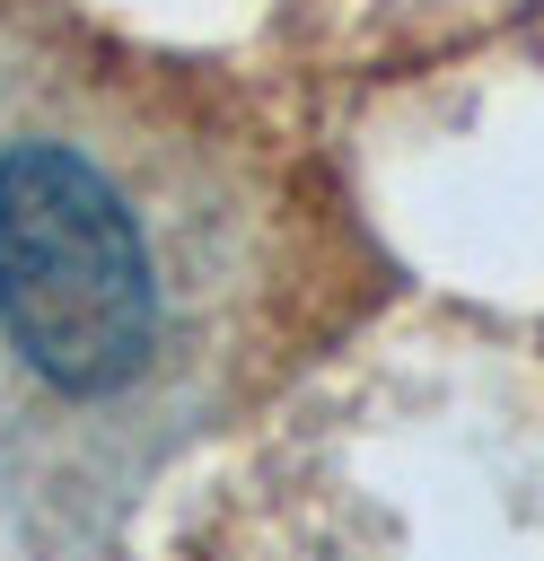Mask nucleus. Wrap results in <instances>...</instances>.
Here are the masks:
<instances>
[{"label":"nucleus","instance_id":"f257e3e1","mask_svg":"<svg viewBox=\"0 0 544 561\" xmlns=\"http://www.w3.org/2000/svg\"><path fill=\"white\" fill-rule=\"evenodd\" d=\"M0 324L18 359L61 394H114L149 368L158 289L140 228L61 140L0 158Z\"/></svg>","mask_w":544,"mask_h":561}]
</instances>
